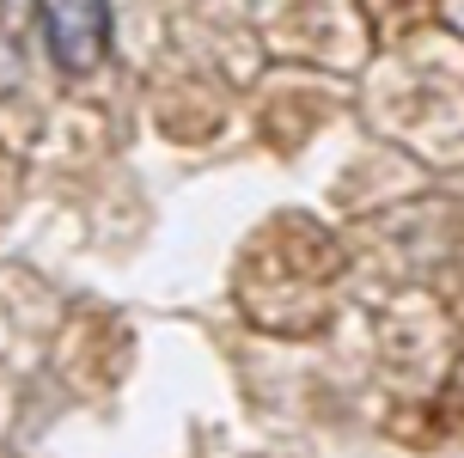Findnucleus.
Segmentation results:
<instances>
[{
  "instance_id": "1",
  "label": "nucleus",
  "mask_w": 464,
  "mask_h": 458,
  "mask_svg": "<svg viewBox=\"0 0 464 458\" xmlns=\"http://www.w3.org/2000/svg\"><path fill=\"white\" fill-rule=\"evenodd\" d=\"M44 49L62 73H92L111 55V0H31Z\"/></svg>"
}]
</instances>
